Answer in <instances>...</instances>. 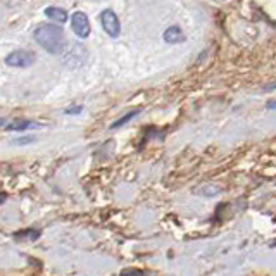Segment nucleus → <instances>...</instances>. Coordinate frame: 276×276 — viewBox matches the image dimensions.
I'll list each match as a JSON object with an SVG mask.
<instances>
[{"mask_svg":"<svg viewBox=\"0 0 276 276\" xmlns=\"http://www.w3.org/2000/svg\"><path fill=\"white\" fill-rule=\"evenodd\" d=\"M33 38L43 50L54 55L60 54L64 48V43H66L62 28H59L57 24H40L35 30Z\"/></svg>","mask_w":276,"mask_h":276,"instance_id":"f257e3e1","label":"nucleus"},{"mask_svg":"<svg viewBox=\"0 0 276 276\" xmlns=\"http://www.w3.org/2000/svg\"><path fill=\"white\" fill-rule=\"evenodd\" d=\"M35 62V54L30 50H24V48H19V50L11 52L6 57V64L11 67H18V69H24L30 67L31 64Z\"/></svg>","mask_w":276,"mask_h":276,"instance_id":"f03ea898","label":"nucleus"},{"mask_svg":"<svg viewBox=\"0 0 276 276\" xmlns=\"http://www.w3.org/2000/svg\"><path fill=\"white\" fill-rule=\"evenodd\" d=\"M100 24H102L104 31L109 36H112V38H117V36H119L121 23H119V18H117V14L114 11H111V9L102 11V14H100Z\"/></svg>","mask_w":276,"mask_h":276,"instance_id":"7ed1b4c3","label":"nucleus"},{"mask_svg":"<svg viewBox=\"0 0 276 276\" xmlns=\"http://www.w3.org/2000/svg\"><path fill=\"white\" fill-rule=\"evenodd\" d=\"M71 28L76 36L88 38V35H90V21H88V16L81 11H76L71 18Z\"/></svg>","mask_w":276,"mask_h":276,"instance_id":"20e7f679","label":"nucleus"},{"mask_svg":"<svg viewBox=\"0 0 276 276\" xmlns=\"http://www.w3.org/2000/svg\"><path fill=\"white\" fill-rule=\"evenodd\" d=\"M43 14H45L50 21H54L57 24H64L69 19L67 12L64 11L62 7H47V9L43 11Z\"/></svg>","mask_w":276,"mask_h":276,"instance_id":"39448f33","label":"nucleus"},{"mask_svg":"<svg viewBox=\"0 0 276 276\" xmlns=\"http://www.w3.org/2000/svg\"><path fill=\"white\" fill-rule=\"evenodd\" d=\"M162 38H164V42H168V43H181V42H185V33L181 31L180 26H169L168 30L164 31Z\"/></svg>","mask_w":276,"mask_h":276,"instance_id":"423d86ee","label":"nucleus"},{"mask_svg":"<svg viewBox=\"0 0 276 276\" xmlns=\"http://www.w3.org/2000/svg\"><path fill=\"white\" fill-rule=\"evenodd\" d=\"M6 128L9 129V131H23V129H33V128H40V126L31 123V121H14V123L7 124Z\"/></svg>","mask_w":276,"mask_h":276,"instance_id":"0eeeda50","label":"nucleus"},{"mask_svg":"<svg viewBox=\"0 0 276 276\" xmlns=\"http://www.w3.org/2000/svg\"><path fill=\"white\" fill-rule=\"evenodd\" d=\"M140 114V111H133V112H129V114H126V116H123L121 119H117L116 123H112V126H111V129H116V128H121L123 124H126V123H129V121L133 119L135 116H138Z\"/></svg>","mask_w":276,"mask_h":276,"instance_id":"6e6552de","label":"nucleus"},{"mask_svg":"<svg viewBox=\"0 0 276 276\" xmlns=\"http://www.w3.org/2000/svg\"><path fill=\"white\" fill-rule=\"evenodd\" d=\"M35 138H30V136H23L21 140H14V145H26V144H33Z\"/></svg>","mask_w":276,"mask_h":276,"instance_id":"1a4fd4ad","label":"nucleus"},{"mask_svg":"<svg viewBox=\"0 0 276 276\" xmlns=\"http://www.w3.org/2000/svg\"><path fill=\"white\" fill-rule=\"evenodd\" d=\"M81 111V107H75V109H67L66 111V114H73V112H75V114H78V112Z\"/></svg>","mask_w":276,"mask_h":276,"instance_id":"9d476101","label":"nucleus"},{"mask_svg":"<svg viewBox=\"0 0 276 276\" xmlns=\"http://www.w3.org/2000/svg\"><path fill=\"white\" fill-rule=\"evenodd\" d=\"M4 200H6V195H4V193H0V204H2Z\"/></svg>","mask_w":276,"mask_h":276,"instance_id":"9b49d317","label":"nucleus"},{"mask_svg":"<svg viewBox=\"0 0 276 276\" xmlns=\"http://www.w3.org/2000/svg\"><path fill=\"white\" fill-rule=\"evenodd\" d=\"M4 124H6V119H4V117H0V126H4Z\"/></svg>","mask_w":276,"mask_h":276,"instance_id":"f8f14e48","label":"nucleus"}]
</instances>
